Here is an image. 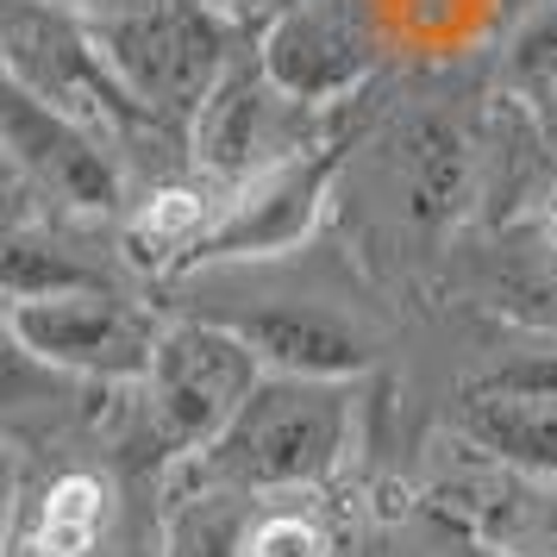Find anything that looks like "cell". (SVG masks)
<instances>
[{"label":"cell","instance_id":"obj_7","mask_svg":"<svg viewBox=\"0 0 557 557\" xmlns=\"http://www.w3.org/2000/svg\"><path fill=\"white\" fill-rule=\"evenodd\" d=\"M245 557H332L320 527H307L301 513H276L245 539Z\"/></svg>","mask_w":557,"mask_h":557},{"label":"cell","instance_id":"obj_6","mask_svg":"<svg viewBox=\"0 0 557 557\" xmlns=\"http://www.w3.org/2000/svg\"><path fill=\"white\" fill-rule=\"evenodd\" d=\"M107 527V488L95 476H63L38 513V552L45 557H88Z\"/></svg>","mask_w":557,"mask_h":557},{"label":"cell","instance_id":"obj_5","mask_svg":"<svg viewBox=\"0 0 557 557\" xmlns=\"http://www.w3.org/2000/svg\"><path fill=\"white\" fill-rule=\"evenodd\" d=\"M245 345L276 357L282 370H295V376H338V370L363 363L351 332H338L332 320H313V313H263V320L245 326Z\"/></svg>","mask_w":557,"mask_h":557},{"label":"cell","instance_id":"obj_4","mask_svg":"<svg viewBox=\"0 0 557 557\" xmlns=\"http://www.w3.org/2000/svg\"><path fill=\"white\" fill-rule=\"evenodd\" d=\"M463 432L482 451L507 457L520 470H545L557 476V401L552 395H495L463 413Z\"/></svg>","mask_w":557,"mask_h":557},{"label":"cell","instance_id":"obj_8","mask_svg":"<svg viewBox=\"0 0 557 557\" xmlns=\"http://www.w3.org/2000/svg\"><path fill=\"white\" fill-rule=\"evenodd\" d=\"M195 220H201V201H195V195H163V201L145 213V232H151V238H170V232L195 226Z\"/></svg>","mask_w":557,"mask_h":557},{"label":"cell","instance_id":"obj_9","mask_svg":"<svg viewBox=\"0 0 557 557\" xmlns=\"http://www.w3.org/2000/svg\"><path fill=\"white\" fill-rule=\"evenodd\" d=\"M463 557H502V552H476V545H470V552H463Z\"/></svg>","mask_w":557,"mask_h":557},{"label":"cell","instance_id":"obj_3","mask_svg":"<svg viewBox=\"0 0 557 557\" xmlns=\"http://www.w3.org/2000/svg\"><path fill=\"white\" fill-rule=\"evenodd\" d=\"M157 401L188 438L238 420V407L251 401V351L220 332H182L157 351Z\"/></svg>","mask_w":557,"mask_h":557},{"label":"cell","instance_id":"obj_2","mask_svg":"<svg viewBox=\"0 0 557 557\" xmlns=\"http://www.w3.org/2000/svg\"><path fill=\"white\" fill-rule=\"evenodd\" d=\"M13 332L26 338L38 357L70 363V370H107V376H132L151 363V345L132 313L107 301H20L13 307Z\"/></svg>","mask_w":557,"mask_h":557},{"label":"cell","instance_id":"obj_1","mask_svg":"<svg viewBox=\"0 0 557 557\" xmlns=\"http://www.w3.org/2000/svg\"><path fill=\"white\" fill-rule=\"evenodd\" d=\"M338 445V407L320 388H263L238 407L213 463L238 482H301Z\"/></svg>","mask_w":557,"mask_h":557}]
</instances>
